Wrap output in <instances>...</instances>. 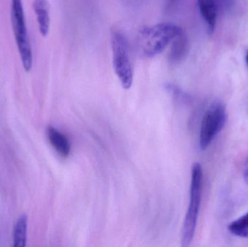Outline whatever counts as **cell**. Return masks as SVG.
I'll list each match as a JSON object with an SVG mask.
<instances>
[{"mask_svg": "<svg viewBox=\"0 0 248 247\" xmlns=\"http://www.w3.org/2000/svg\"><path fill=\"white\" fill-rule=\"evenodd\" d=\"M202 169L201 164L192 165L190 200L182 232V246L187 247L195 236L202 197Z\"/></svg>", "mask_w": 248, "mask_h": 247, "instance_id": "7a4b0ae2", "label": "cell"}, {"mask_svg": "<svg viewBox=\"0 0 248 247\" xmlns=\"http://www.w3.org/2000/svg\"><path fill=\"white\" fill-rule=\"evenodd\" d=\"M173 42H174V43H173V46L172 47V51L170 53H171V58L176 60V59H179L182 56L185 49H186V36L184 34L183 32L180 33L173 40Z\"/></svg>", "mask_w": 248, "mask_h": 247, "instance_id": "8fae6325", "label": "cell"}, {"mask_svg": "<svg viewBox=\"0 0 248 247\" xmlns=\"http://www.w3.org/2000/svg\"><path fill=\"white\" fill-rule=\"evenodd\" d=\"M246 62H247L248 65V51L247 52V54H246Z\"/></svg>", "mask_w": 248, "mask_h": 247, "instance_id": "4fadbf2b", "label": "cell"}, {"mask_svg": "<svg viewBox=\"0 0 248 247\" xmlns=\"http://www.w3.org/2000/svg\"><path fill=\"white\" fill-rule=\"evenodd\" d=\"M201 16L206 23L208 31L212 33L217 24L218 5L217 0H198Z\"/></svg>", "mask_w": 248, "mask_h": 247, "instance_id": "52a82bcc", "label": "cell"}, {"mask_svg": "<svg viewBox=\"0 0 248 247\" xmlns=\"http://www.w3.org/2000/svg\"><path fill=\"white\" fill-rule=\"evenodd\" d=\"M10 17L16 44L23 68L26 72H30L33 66V55L21 0H11Z\"/></svg>", "mask_w": 248, "mask_h": 247, "instance_id": "3957f363", "label": "cell"}, {"mask_svg": "<svg viewBox=\"0 0 248 247\" xmlns=\"http://www.w3.org/2000/svg\"><path fill=\"white\" fill-rule=\"evenodd\" d=\"M33 8L36 14L39 32L42 36H47L50 27L49 0H34Z\"/></svg>", "mask_w": 248, "mask_h": 247, "instance_id": "8992f818", "label": "cell"}, {"mask_svg": "<svg viewBox=\"0 0 248 247\" xmlns=\"http://www.w3.org/2000/svg\"><path fill=\"white\" fill-rule=\"evenodd\" d=\"M227 121L225 106L220 102H214L208 107L202 117L200 131V146L205 150L216 136L224 129Z\"/></svg>", "mask_w": 248, "mask_h": 247, "instance_id": "5b68a950", "label": "cell"}, {"mask_svg": "<svg viewBox=\"0 0 248 247\" xmlns=\"http://www.w3.org/2000/svg\"><path fill=\"white\" fill-rule=\"evenodd\" d=\"M113 65L115 73L124 89H129L134 81V68L128 41L120 32L111 33Z\"/></svg>", "mask_w": 248, "mask_h": 247, "instance_id": "277c9868", "label": "cell"}, {"mask_svg": "<svg viewBox=\"0 0 248 247\" xmlns=\"http://www.w3.org/2000/svg\"><path fill=\"white\" fill-rule=\"evenodd\" d=\"M243 177H244L245 181L248 185V157L243 167Z\"/></svg>", "mask_w": 248, "mask_h": 247, "instance_id": "7c38bea8", "label": "cell"}, {"mask_svg": "<svg viewBox=\"0 0 248 247\" xmlns=\"http://www.w3.org/2000/svg\"><path fill=\"white\" fill-rule=\"evenodd\" d=\"M28 218L23 214L17 219L13 231V247H24L27 241Z\"/></svg>", "mask_w": 248, "mask_h": 247, "instance_id": "9c48e42d", "label": "cell"}, {"mask_svg": "<svg viewBox=\"0 0 248 247\" xmlns=\"http://www.w3.org/2000/svg\"><path fill=\"white\" fill-rule=\"evenodd\" d=\"M47 136L52 146L62 158H68L71 153V144L68 138L55 128L49 126Z\"/></svg>", "mask_w": 248, "mask_h": 247, "instance_id": "ba28073f", "label": "cell"}, {"mask_svg": "<svg viewBox=\"0 0 248 247\" xmlns=\"http://www.w3.org/2000/svg\"><path fill=\"white\" fill-rule=\"evenodd\" d=\"M229 232L237 237L248 238V212L232 222L228 226Z\"/></svg>", "mask_w": 248, "mask_h": 247, "instance_id": "30bf717a", "label": "cell"}, {"mask_svg": "<svg viewBox=\"0 0 248 247\" xmlns=\"http://www.w3.org/2000/svg\"><path fill=\"white\" fill-rule=\"evenodd\" d=\"M181 28L171 23H162L141 28L138 35L139 48L145 58H154L182 33Z\"/></svg>", "mask_w": 248, "mask_h": 247, "instance_id": "6da1fadb", "label": "cell"}]
</instances>
